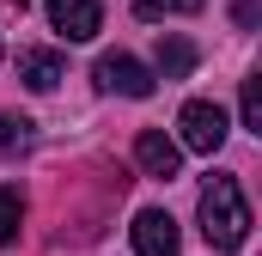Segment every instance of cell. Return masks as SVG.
<instances>
[{
    "mask_svg": "<svg viewBox=\"0 0 262 256\" xmlns=\"http://www.w3.org/2000/svg\"><path fill=\"white\" fill-rule=\"evenodd\" d=\"M195 73V43L189 37H159V79H189Z\"/></svg>",
    "mask_w": 262,
    "mask_h": 256,
    "instance_id": "8",
    "label": "cell"
},
{
    "mask_svg": "<svg viewBox=\"0 0 262 256\" xmlns=\"http://www.w3.org/2000/svg\"><path fill=\"white\" fill-rule=\"evenodd\" d=\"M128 238H134L140 256H177L183 250V232H177V220H171L165 207H140L134 226H128Z\"/></svg>",
    "mask_w": 262,
    "mask_h": 256,
    "instance_id": "3",
    "label": "cell"
},
{
    "mask_svg": "<svg viewBox=\"0 0 262 256\" xmlns=\"http://www.w3.org/2000/svg\"><path fill=\"white\" fill-rule=\"evenodd\" d=\"M177 134H183V146H189V153L213 159V153L226 146L232 122H226V110H220V104H207V98H189V104H183V116H177Z\"/></svg>",
    "mask_w": 262,
    "mask_h": 256,
    "instance_id": "2",
    "label": "cell"
},
{
    "mask_svg": "<svg viewBox=\"0 0 262 256\" xmlns=\"http://www.w3.org/2000/svg\"><path fill=\"white\" fill-rule=\"evenodd\" d=\"M18 226H25V195L12 189V183H0V250L18 238Z\"/></svg>",
    "mask_w": 262,
    "mask_h": 256,
    "instance_id": "9",
    "label": "cell"
},
{
    "mask_svg": "<svg viewBox=\"0 0 262 256\" xmlns=\"http://www.w3.org/2000/svg\"><path fill=\"white\" fill-rule=\"evenodd\" d=\"M238 110H244V128H250V134H262V79H256V73L244 79V98H238Z\"/></svg>",
    "mask_w": 262,
    "mask_h": 256,
    "instance_id": "12",
    "label": "cell"
},
{
    "mask_svg": "<svg viewBox=\"0 0 262 256\" xmlns=\"http://www.w3.org/2000/svg\"><path fill=\"white\" fill-rule=\"evenodd\" d=\"M207 0H134V18H171V12H201Z\"/></svg>",
    "mask_w": 262,
    "mask_h": 256,
    "instance_id": "11",
    "label": "cell"
},
{
    "mask_svg": "<svg viewBox=\"0 0 262 256\" xmlns=\"http://www.w3.org/2000/svg\"><path fill=\"white\" fill-rule=\"evenodd\" d=\"M61 73H67V67H61L55 49H25V55H18V79H25L31 92H55Z\"/></svg>",
    "mask_w": 262,
    "mask_h": 256,
    "instance_id": "7",
    "label": "cell"
},
{
    "mask_svg": "<svg viewBox=\"0 0 262 256\" xmlns=\"http://www.w3.org/2000/svg\"><path fill=\"white\" fill-rule=\"evenodd\" d=\"M43 12H49V25L61 31L67 43H92V37L104 31V12H98V0H49Z\"/></svg>",
    "mask_w": 262,
    "mask_h": 256,
    "instance_id": "4",
    "label": "cell"
},
{
    "mask_svg": "<svg viewBox=\"0 0 262 256\" xmlns=\"http://www.w3.org/2000/svg\"><path fill=\"white\" fill-rule=\"evenodd\" d=\"M201 238L213 250H238L250 238V201L238 189V177H207V189H201Z\"/></svg>",
    "mask_w": 262,
    "mask_h": 256,
    "instance_id": "1",
    "label": "cell"
},
{
    "mask_svg": "<svg viewBox=\"0 0 262 256\" xmlns=\"http://www.w3.org/2000/svg\"><path fill=\"white\" fill-rule=\"evenodd\" d=\"M98 86L104 92H122V98H152V73L134 61V55H122V49L98 61Z\"/></svg>",
    "mask_w": 262,
    "mask_h": 256,
    "instance_id": "6",
    "label": "cell"
},
{
    "mask_svg": "<svg viewBox=\"0 0 262 256\" xmlns=\"http://www.w3.org/2000/svg\"><path fill=\"white\" fill-rule=\"evenodd\" d=\"M31 140H37V122H31V116H0V159L25 153Z\"/></svg>",
    "mask_w": 262,
    "mask_h": 256,
    "instance_id": "10",
    "label": "cell"
},
{
    "mask_svg": "<svg viewBox=\"0 0 262 256\" xmlns=\"http://www.w3.org/2000/svg\"><path fill=\"white\" fill-rule=\"evenodd\" d=\"M134 165H140L146 177H159V183H171V177L183 171V146H177L171 134H159V128H146V134L134 140Z\"/></svg>",
    "mask_w": 262,
    "mask_h": 256,
    "instance_id": "5",
    "label": "cell"
},
{
    "mask_svg": "<svg viewBox=\"0 0 262 256\" xmlns=\"http://www.w3.org/2000/svg\"><path fill=\"white\" fill-rule=\"evenodd\" d=\"M232 18H238V25H256L262 6H256V0H238V6H232Z\"/></svg>",
    "mask_w": 262,
    "mask_h": 256,
    "instance_id": "13",
    "label": "cell"
}]
</instances>
